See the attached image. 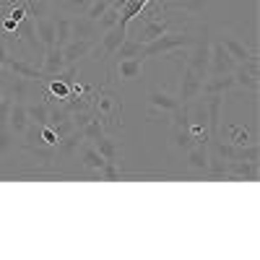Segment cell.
Returning a JSON list of instances; mask_svg holds the SVG:
<instances>
[{
    "instance_id": "8d00e7d4",
    "label": "cell",
    "mask_w": 260,
    "mask_h": 260,
    "mask_svg": "<svg viewBox=\"0 0 260 260\" xmlns=\"http://www.w3.org/2000/svg\"><path fill=\"white\" fill-rule=\"evenodd\" d=\"M110 3H115V0H110Z\"/></svg>"
},
{
    "instance_id": "d590c367",
    "label": "cell",
    "mask_w": 260,
    "mask_h": 260,
    "mask_svg": "<svg viewBox=\"0 0 260 260\" xmlns=\"http://www.w3.org/2000/svg\"><path fill=\"white\" fill-rule=\"evenodd\" d=\"M8 57H11V55H8V47L0 42V68H6V60H8Z\"/></svg>"
},
{
    "instance_id": "6da1fadb",
    "label": "cell",
    "mask_w": 260,
    "mask_h": 260,
    "mask_svg": "<svg viewBox=\"0 0 260 260\" xmlns=\"http://www.w3.org/2000/svg\"><path fill=\"white\" fill-rule=\"evenodd\" d=\"M91 110L102 120L107 133H115L122 127V96L110 81L91 91Z\"/></svg>"
},
{
    "instance_id": "9a60e30c",
    "label": "cell",
    "mask_w": 260,
    "mask_h": 260,
    "mask_svg": "<svg viewBox=\"0 0 260 260\" xmlns=\"http://www.w3.org/2000/svg\"><path fill=\"white\" fill-rule=\"evenodd\" d=\"M71 39H99L96 21H89L86 16H71Z\"/></svg>"
},
{
    "instance_id": "44dd1931",
    "label": "cell",
    "mask_w": 260,
    "mask_h": 260,
    "mask_svg": "<svg viewBox=\"0 0 260 260\" xmlns=\"http://www.w3.org/2000/svg\"><path fill=\"white\" fill-rule=\"evenodd\" d=\"M185 161H187V167L192 172L206 175V169H208V146H192L185 154Z\"/></svg>"
},
{
    "instance_id": "3957f363",
    "label": "cell",
    "mask_w": 260,
    "mask_h": 260,
    "mask_svg": "<svg viewBox=\"0 0 260 260\" xmlns=\"http://www.w3.org/2000/svg\"><path fill=\"white\" fill-rule=\"evenodd\" d=\"M211 29L203 24L198 26V34L192 37V45L187 47V57L185 62L198 73L201 78H208V62H211Z\"/></svg>"
},
{
    "instance_id": "d6a6232c",
    "label": "cell",
    "mask_w": 260,
    "mask_h": 260,
    "mask_svg": "<svg viewBox=\"0 0 260 260\" xmlns=\"http://www.w3.org/2000/svg\"><path fill=\"white\" fill-rule=\"evenodd\" d=\"M208 0H180V8L187 11V13H201L206 8Z\"/></svg>"
},
{
    "instance_id": "9c48e42d",
    "label": "cell",
    "mask_w": 260,
    "mask_h": 260,
    "mask_svg": "<svg viewBox=\"0 0 260 260\" xmlns=\"http://www.w3.org/2000/svg\"><path fill=\"white\" fill-rule=\"evenodd\" d=\"M8 127L13 130L16 138H24L26 127H29V112H26V102L24 99H13L11 110H8Z\"/></svg>"
},
{
    "instance_id": "cb8c5ba5",
    "label": "cell",
    "mask_w": 260,
    "mask_h": 260,
    "mask_svg": "<svg viewBox=\"0 0 260 260\" xmlns=\"http://www.w3.org/2000/svg\"><path fill=\"white\" fill-rule=\"evenodd\" d=\"M55 45L62 47L71 42V16L68 13H55Z\"/></svg>"
},
{
    "instance_id": "1f68e13d",
    "label": "cell",
    "mask_w": 260,
    "mask_h": 260,
    "mask_svg": "<svg viewBox=\"0 0 260 260\" xmlns=\"http://www.w3.org/2000/svg\"><path fill=\"white\" fill-rule=\"evenodd\" d=\"M39 136H42V143H45V146L57 148L60 136H57V130H55V127H50V125H42V127H39Z\"/></svg>"
},
{
    "instance_id": "277c9868",
    "label": "cell",
    "mask_w": 260,
    "mask_h": 260,
    "mask_svg": "<svg viewBox=\"0 0 260 260\" xmlns=\"http://www.w3.org/2000/svg\"><path fill=\"white\" fill-rule=\"evenodd\" d=\"M127 37V29L125 26H112V29H107V31H102V37L96 39V45H94V50H91V55H94V60L96 62H107L110 57H115V52H117V47L122 45V39Z\"/></svg>"
},
{
    "instance_id": "8fae6325",
    "label": "cell",
    "mask_w": 260,
    "mask_h": 260,
    "mask_svg": "<svg viewBox=\"0 0 260 260\" xmlns=\"http://www.w3.org/2000/svg\"><path fill=\"white\" fill-rule=\"evenodd\" d=\"M6 71L18 76V78H26V81H45L47 76L42 73V68H37V65H31L29 60H21V57H8L6 60Z\"/></svg>"
},
{
    "instance_id": "d6986e66",
    "label": "cell",
    "mask_w": 260,
    "mask_h": 260,
    "mask_svg": "<svg viewBox=\"0 0 260 260\" xmlns=\"http://www.w3.org/2000/svg\"><path fill=\"white\" fill-rule=\"evenodd\" d=\"M96 151L104 156V161H110V164H120L122 161V148L115 138H110V133H104L99 141H94Z\"/></svg>"
},
{
    "instance_id": "e575fe53",
    "label": "cell",
    "mask_w": 260,
    "mask_h": 260,
    "mask_svg": "<svg viewBox=\"0 0 260 260\" xmlns=\"http://www.w3.org/2000/svg\"><path fill=\"white\" fill-rule=\"evenodd\" d=\"M16 29H18V21H13V18L6 16V18H3V31H11V34H13Z\"/></svg>"
},
{
    "instance_id": "4dcf8cb0",
    "label": "cell",
    "mask_w": 260,
    "mask_h": 260,
    "mask_svg": "<svg viewBox=\"0 0 260 260\" xmlns=\"http://www.w3.org/2000/svg\"><path fill=\"white\" fill-rule=\"evenodd\" d=\"M110 6H112L110 0H94V3H91L89 8H86V13H83V16L89 18V21H99V18L104 16V11L110 8Z\"/></svg>"
},
{
    "instance_id": "7c38bea8",
    "label": "cell",
    "mask_w": 260,
    "mask_h": 260,
    "mask_svg": "<svg viewBox=\"0 0 260 260\" xmlns=\"http://www.w3.org/2000/svg\"><path fill=\"white\" fill-rule=\"evenodd\" d=\"M226 180L229 182H255L257 180V161H229Z\"/></svg>"
},
{
    "instance_id": "f1b7e54d",
    "label": "cell",
    "mask_w": 260,
    "mask_h": 260,
    "mask_svg": "<svg viewBox=\"0 0 260 260\" xmlns=\"http://www.w3.org/2000/svg\"><path fill=\"white\" fill-rule=\"evenodd\" d=\"M117 21H120V8L117 6H110V8L104 11V16L96 21V26H99V31H107V29L117 26Z\"/></svg>"
},
{
    "instance_id": "74e56055",
    "label": "cell",
    "mask_w": 260,
    "mask_h": 260,
    "mask_svg": "<svg viewBox=\"0 0 260 260\" xmlns=\"http://www.w3.org/2000/svg\"><path fill=\"white\" fill-rule=\"evenodd\" d=\"M26 3H29V0H26Z\"/></svg>"
},
{
    "instance_id": "ba28073f",
    "label": "cell",
    "mask_w": 260,
    "mask_h": 260,
    "mask_svg": "<svg viewBox=\"0 0 260 260\" xmlns=\"http://www.w3.org/2000/svg\"><path fill=\"white\" fill-rule=\"evenodd\" d=\"M219 39H221V45L226 47V52L237 60V62H245V60H257V52L255 50H250L245 42L240 39V37H234L232 31H221L219 34Z\"/></svg>"
},
{
    "instance_id": "4316f807",
    "label": "cell",
    "mask_w": 260,
    "mask_h": 260,
    "mask_svg": "<svg viewBox=\"0 0 260 260\" xmlns=\"http://www.w3.org/2000/svg\"><path fill=\"white\" fill-rule=\"evenodd\" d=\"M16 146H18V138L13 136V130L8 127V120H0V159L8 156Z\"/></svg>"
},
{
    "instance_id": "7402d4cb",
    "label": "cell",
    "mask_w": 260,
    "mask_h": 260,
    "mask_svg": "<svg viewBox=\"0 0 260 260\" xmlns=\"http://www.w3.org/2000/svg\"><path fill=\"white\" fill-rule=\"evenodd\" d=\"M143 50H146L143 42H138V39H133V37H125V39H122V45H120V47H117V52H115V57H117V60H127V57L146 60Z\"/></svg>"
},
{
    "instance_id": "5bb4252c",
    "label": "cell",
    "mask_w": 260,
    "mask_h": 260,
    "mask_svg": "<svg viewBox=\"0 0 260 260\" xmlns=\"http://www.w3.org/2000/svg\"><path fill=\"white\" fill-rule=\"evenodd\" d=\"M148 104H151V115H156V112H175L180 107V99L175 94L164 91V89H154L148 94Z\"/></svg>"
},
{
    "instance_id": "7a4b0ae2",
    "label": "cell",
    "mask_w": 260,
    "mask_h": 260,
    "mask_svg": "<svg viewBox=\"0 0 260 260\" xmlns=\"http://www.w3.org/2000/svg\"><path fill=\"white\" fill-rule=\"evenodd\" d=\"M192 31L190 29H177V31H167V34H161V37H156L154 42H146V50H143V55H146V60H151V57H169L172 52H177V50H187L190 45H192Z\"/></svg>"
},
{
    "instance_id": "484cf974",
    "label": "cell",
    "mask_w": 260,
    "mask_h": 260,
    "mask_svg": "<svg viewBox=\"0 0 260 260\" xmlns=\"http://www.w3.org/2000/svg\"><path fill=\"white\" fill-rule=\"evenodd\" d=\"M26 112H29V122H34V125H47V120H50V104L42 99V102H31V104H26Z\"/></svg>"
},
{
    "instance_id": "83f0119b",
    "label": "cell",
    "mask_w": 260,
    "mask_h": 260,
    "mask_svg": "<svg viewBox=\"0 0 260 260\" xmlns=\"http://www.w3.org/2000/svg\"><path fill=\"white\" fill-rule=\"evenodd\" d=\"M91 3H94V0H60L62 13H68V16H83L86 8H89Z\"/></svg>"
},
{
    "instance_id": "ffe728a7",
    "label": "cell",
    "mask_w": 260,
    "mask_h": 260,
    "mask_svg": "<svg viewBox=\"0 0 260 260\" xmlns=\"http://www.w3.org/2000/svg\"><path fill=\"white\" fill-rule=\"evenodd\" d=\"M81 164H83V169H89V172H94V175H96V172H99L107 161H104V156L96 151V146H94L91 141H83V143H81Z\"/></svg>"
},
{
    "instance_id": "f546056e",
    "label": "cell",
    "mask_w": 260,
    "mask_h": 260,
    "mask_svg": "<svg viewBox=\"0 0 260 260\" xmlns=\"http://www.w3.org/2000/svg\"><path fill=\"white\" fill-rule=\"evenodd\" d=\"M190 136H192V143L195 146H208V141H211L208 127L201 125V122H192V120H190Z\"/></svg>"
},
{
    "instance_id": "52a82bcc",
    "label": "cell",
    "mask_w": 260,
    "mask_h": 260,
    "mask_svg": "<svg viewBox=\"0 0 260 260\" xmlns=\"http://www.w3.org/2000/svg\"><path fill=\"white\" fill-rule=\"evenodd\" d=\"M224 102H226V94H211V96H206V115H208V136H211V141L219 138Z\"/></svg>"
},
{
    "instance_id": "836d02e7",
    "label": "cell",
    "mask_w": 260,
    "mask_h": 260,
    "mask_svg": "<svg viewBox=\"0 0 260 260\" xmlns=\"http://www.w3.org/2000/svg\"><path fill=\"white\" fill-rule=\"evenodd\" d=\"M245 141H247V130H242V127L232 125V127H229V143H234V146H242Z\"/></svg>"
},
{
    "instance_id": "603a6c76",
    "label": "cell",
    "mask_w": 260,
    "mask_h": 260,
    "mask_svg": "<svg viewBox=\"0 0 260 260\" xmlns=\"http://www.w3.org/2000/svg\"><path fill=\"white\" fill-rule=\"evenodd\" d=\"M34 29H37V37L42 42V47H52L55 45V18H34Z\"/></svg>"
},
{
    "instance_id": "30bf717a",
    "label": "cell",
    "mask_w": 260,
    "mask_h": 260,
    "mask_svg": "<svg viewBox=\"0 0 260 260\" xmlns=\"http://www.w3.org/2000/svg\"><path fill=\"white\" fill-rule=\"evenodd\" d=\"M96 45V39H71L68 45H62V57L65 65H78L83 57H89Z\"/></svg>"
},
{
    "instance_id": "2e32d148",
    "label": "cell",
    "mask_w": 260,
    "mask_h": 260,
    "mask_svg": "<svg viewBox=\"0 0 260 260\" xmlns=\"http://www.w3.org/2000/svg\"><path fill=\"white\" fill-rule=\"evenodd\" d=\"M81 143H83V136H81V130H71L68 136H62L60 143H57V159H73L78 156V151H81Z\"/></svg>"
},
{
    "instance_id": "5b68a950",
    "label": "cell",
    "mask_w": 260,
    "mask_h": 260,
    "mask_svg": "<svg viewBox=\"0 0 260 260\" xmlns=\"http://www.w3.org/2000/svg\"><path fill=\"white\" fill-rule=\"evenodd\" d=\"M201 83H203V78L185 62L180 68V96H177L180 104H192L198 99L201 96Z\"/></svg>"
},
{
    "instance_id": "d4e9b609",
    "label": "cell",
    "mask_w": 260,
    "mask_h": 260,
    "mask_svg": "<svg viewBox=\"0 0 260 260\" xmlns=\"http://www.w3.org/2000/svg\"><path fill=\"white\" fill-rule=\"evenodd\" d=\"M232 76H234V89H247V91H257L260 89V76H252V73H247L242 65H237V68L232 71Z\"/></svg>"
},
{
    "instance_id": "4fadbf2b",
    "label": "cell",
    "mask_w": 260,
    "mask_h": 260,
    "mask_svg": "<svg viewBox=\"0 0 260 260\" xmlns=\"http://www.w3.org/2000/svg\"><path fill=\"white\" fill-rule=\"evenodd\" d=\"M234 89V76L232 73H221V76H208L201 83V96H211V94H229Z\"/></svg>"
},
{
    "instance_id": "8992f818",
    "label": "cell",
    "mask_w": 260,
    "mask_h": 260,
    "mask_svg": "<svg viewBox=\"0 0 260 260\" xmlns=\"http://www.w3.org/2000/svg\"><path fill=\"white\" fill-rule=\"evenodd\" d=\"M237 68V60L226 52L221 39H211V62H208V76H221L232 73Z\"/></svg>"
},
{
    "instance_id": "e0dca14e",
    "label": "cell",
    "mask_w": 260,
    "mask_h": 260,
    "mask_svg": "<svg viewBox=\"0 0 260 260\" xmlns=\"http://www.w3.org/2000/svg\"><path fill=\"white\" fill-rule=\"evenodd\" d=\"M42 73L45 76H57L62 68H65V57H62V47H57V45H52V47H47L45 50V57H42Z\"/></svg>"
},
{
    "instance_id": "ac0fdd59",
    "label": "cell",
    "mask_w": 260,
    "mask_h": 260,
    "mask_svg": "<svg viewBox=\"0 0 260 260\" xmlns=\"http://www.w3.org/2000/svg\"><path fill=\"white\" fill-rule=\"evenodd\" d=\"M143 62L146 60H138V57H127V60H117L115 65V73L120 81H138L143 76Z\"/></svg>"
}]
</instances>
